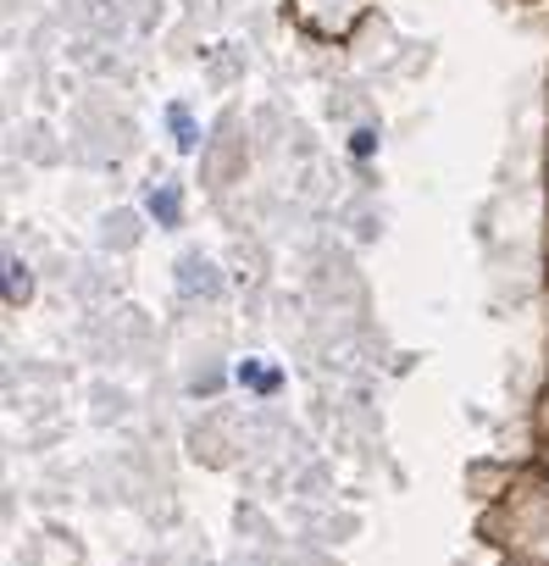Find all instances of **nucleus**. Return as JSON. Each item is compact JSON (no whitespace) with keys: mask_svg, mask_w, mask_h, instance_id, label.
Wrapping results in <instances>:
<instances>
[{"mask_svg":"<svg viewBox=\"0 0 549 566\" xmlns=\"http://www.w3.org/2000/svg\"><path fill=\"white\" fill-rule=\"evenodd\" d=\"M150 211H156L167 228H178V217H183V200H178V189H172V184H156V189H150Z\"/></svg>","mask_w":549,"mask_h":566,"instance_id":"2","label":"nucleus"},{"mask_svg":"<svg viewBox=\"0 0 549 566\" xmlns=\"http://www.w3.org/2000/svg\"><path fill=\"white\" fill-rule=\"evenodd\" d=\"M178 272H183V295H194V290H200V295H217V277H211V266H205L200 255H189Z\"/></svg>","mask_w":549,"mask_h":566,"instance_id":"1","label":"nucleus"},{"mask_svg":"<svg viewBox=\"0 0 549 566\" xmlns=\"http://www.w3.org/2000/svg\"><path fill=\"white\" fill-rule=\"evenodd\" d=\"M167 123H172L178 145H183V150H194V123H189V112H183V106H172V112H167Z\"/></svg>","mask_w":549,"mask_h":566,"instance_id":"4","label":"nucleus"},{"mask_svg":"<svg viewBox=\"0 0 549 566\" xmlns=\"http://www.w3.org/2000/svg\"><path fill=\"white\" fill-rule=\"evenodd\" d=\"M29 290H34V283H29L23 255H7V301H12V306H23V301H29Z\"/></svg>","mask_w":549,"mask_h":566,"instance_id":"3","label":"nucleus"}]
</instances>
